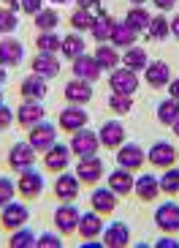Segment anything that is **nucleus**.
<instances>
[{
    "mask_svg": "<svg viewBox=\"0 0 179 248\" xmlns=\"http://www.w3.org/2000/svg\"><path fill=\"white\" fill-rule=\"evenodd\" d=\"M36 158H38V153L33 150V145H30V142H16V145H11V150H8L6 164H8V169H11V172L22 175L25 169L36 167Z\"/></svg>",
    "mask_w": 179,
    "mask_h": 248,
    "instance_id": "1",
    "label": "nucleus"
},
{
    "mask_svg": "<svg viewBox=\"0 0 179 248\" xmlns=\"http://www.w3.org/2000/svg\"><path fill=\"white\" fill-rule=\"evenodd\" d=\"M76 177H79L82 186H98L103 177H106V167H103V161L98 155H87V158H79L76 161Z\"/></svg>",
    "mask_w": 179,
    "mask_h": 248,
    "instance_id": "2",
    "label": "nucleus"
},
{
    "mask_svg": "<svg viewBox=\"0 0 179 248\" xmlns=\"http://www.w3.org/2000/svg\"><path fill=\"white\" fill-rule=\"evenodd\" d=\"M68 147H71V153L76 155V158H87V155H95L100 150V139H98V131H87L84 128H79V131L71 134V142H68Z\"/></svg>",
    "mask_w": 179,
    "mask_h": 248,
    "instance_id": "3",
    "label": "nucleus"
},
{
    "mask_svg": "<svg viewBox=\"0 0 179 248\" xmlns=\"http://www.w3.org/2000/svg\"><path fill=\"white\" fill-rule=\"evenodd\" d=\"M28 142L33 145L36 153H46L55 142H57V125H52L49 120H41L33 128H28Z\"/></svg>",
    "mask_w": 179,
    "mask_h": 248,
    "instance_id": "4",
    "label": "nucleus"
},
{
    "mask_svg": "<svg viewBox=\"0 0 179 248\" xmlns=\"http://www.w3.org/2000/svg\"><path fill=\"white\" fill-rule=\"evenodd\" d=\"M109 88H111V93H120V95H136L138 74L125 66H117L114 71H109Z\"/></svg>",
    "mask_w": 179,
    "mask_h": 248,
    "instance_id": "5",
    "label": "nucleus"
},
{
    "mask_svg": "<svg viewBox=\"0 0 179 248\" xmlns=\"http://www.w3.org/2000/svg\"><path fill=\"white\" fill-rule=\"evenodd\" d=\"M147 164V150L136 142H122L117 147V167L130 169V172H138V169Z\"/></svg>",
    "mask_w": 179,
    "mask_h": 248,
    "instance_id": "6",
    "label": "nucleus"
},
{
    "mask_svg": "<svg viewBox=\"0 0 179 248\" xmlns=\"http://www.w3.org/2000/svg\"><path fill=\"white\" fill-rule=\"evenodd\" d=\"M87 123H90V115H87V109L79 107V104H68V107L60 109V115H57V128L65 131V134L79 131V128H84Z\"/></svg>",
    "mask_w": 179,
    "mask_h": 248,
    "instance_id": "7",
    "label": "nucleus"
},
{
    "mask_svg": "<svg viewBox=\"0 0 179 248\" xmlns=\"http://www.w3.org/2000/svg\"><path fill=\"white\" fill-rule=\"evenodd\" d=\"M79 216H82V213L73 207V202H60V207L55 210V216H52V221H55V229H57L63 237H71V234H76Z\"/></svg>",
    "mask_w": 179,
    "mask_h": 248,
    "instance_id": "8",
    "label": "nucleus"
},
{
    "mask_svg": "<svg viewBox=\"0 0 179 248\" xmlns=\"http://www.w3.org/2000/svg\"><path fill=\"white\" fill-rule=\"evenodd\" d=\"M79 191H82V183H79V177H76V172L68 175V169H65V172H60V175L55 177L52 194H55L57 202H76V199H79Z\"/></svg>",
    "mask_w": 179,
    "mask_h": 248,
    "instance_id": "9",
    "label": "nucleus"
},
{
    "mask_svg": "<svg viewBox=\"0 0 179 248\" xmlns=\"http://www.w3.org/2000/svg\"><path fill=\"white\" fill-rule=\"evenodd\" d=\"M43 117H46V109L41 107V101H22L14 109V123L19 125L22 131L33 128L36 123H41Z\"/></svg>",
    "mask_w": 179,
    "mask_h": 248,
    "instance_id": "10",
    "label": "nucleus"
},
{
    "mask_svg": "<svg viewBox=\"0 0 179 248\" xmlns=\"http://www.w3.org/2000/svg\"><path fill=\"white\" fill-rule=\"evenodd\" d=\"M71 158H73L71 147L55 142V145L43 153V169H46V172H52V175H60V172H65V169H68Z\"/></svg>",
    "mask_w": 179,
    "mask_h": 248,
    "instance_id": "11",
    "label": "nucleus"
},
{
    "mask_svg": "<svg viewBox=\"0 0 179 248\" xmlns=\"http://www.w3.org/2000/svg\"><path fill=\"white\" fill-rule=\"evenodd\" d=\"M16 194L28 199H38L43 194V175L36 169H25L19 177H16Z\"/></svg>",
    "mask_w": 179,
    "mask_h": 248,
    "instance_id": "12",
    "label": "nucleus"
},
{
    "mask_svg": "<svg viewBox=\"0 0 179 248\" xmlns=\"http://www.w3.org/2000/svg\"><path fill=\"white\" fill-rule=\"evenodd\" d=\"M147 161H150L155 169H168L179 161V153L171 142H155V145L147 150Z\"/></svg>",
    "mask_w": 179,
    "mask_h": 248,
    "instance_id": "13",
    "label": "nucleus"
},
{
    "mask_svg": "<svg viewBox=\"0 0 179 248\" xmlns=\"http://www.w3.org/2000/svg\"><path fill=\"white\" fill-rule=\"evenodd\" d=\"M155 226L165 234H177L179 232V204L177 202H163L155 210Z\"/></svg>",
    "mask_w": 179,
    "mask_h": 248,
    "instance_id": "14",
    "label": "nucleus"
},
{
    "mask_svg": "<svg viewBox=\"0 0 179 248\" xmlns=\"http://www.w3.org/2000/svg\"><path fill=\"white\" fill-rule=\"evenodd\" d=\"M30 218V210L28 204L22 202H8L3 210H0V226L6 229V232H14L19 226H25V221Z\"/></svg>",
    "mask_w": 179,
    "mask_h": 248,
    "instance_id": "15",
    "label": "nucleus"
},
{
    "mask_svg": "<svg viewBox=\"0 0 179 248\" xmlns=\"http://www.w3.org/2000/svg\"><path fill=\"white\" fill-rule=\"evenodd\" d=\"M144 82L155 90L168 88V82H171V66H168L165 60H155V63L150 60L147 68H144Z\"/></svg>",
    "mask_w": 179,
    "mask_h": 248,
    "instance_id": "16",
    "label": "nucleus"
},
{
    "mask_svg": "<svg viewBox=\"0 0 179 248\" xmlns=\"http://www.w3.org/2000/svg\"><path fill=\"white\" fill-rule=\"evenodd\" d=\"M25 60V46L14 36H0V63L6 68H14Z\"/></svg>",
    "mask_w": 179,
    "mask_h": 248,
    "instance_id": "17",
    "label": "nucleus"
},
{
    "mask_svg": "<svg viewBox=\"0 0 179 248\" xmlns=\"http://www.w3.org/2000/svg\"><path fill=\"white\" fill-rule=\"evenodd\" d=\"M71 71L76 79H87V82H98L100 74H103V68L98 66V60H95V55H79L76 60H71Z\"/></svg>",
    "mask_w": 179,
    "mask_h": 248,
    "instance_id": "18",
    "label": "nucleus"
},
{
    "mask_svg": "<svg viewBox=\"0 0 179 248\" xmlns=\"http://www.w3.org/2000/svg\"><path fill=\"white\" fill-rule=\"evenodd\" d=\"M46 82H49V79H43V77H38V74L25 77V79L19 82V98H22V101H43L46 93H49Z\"/></svg>",
    "mask_w": 179,
    "mask_h": 248,
    "instance_id": "19",
    "label": "nucleus"
},
{
    "mask_svg": "<svg viewBox=\"0 0 179 248\" xmlns=\"http://www.w3.org/2000/svg\"><path fill=\"white\" fill-rule=\"evenodd\" d=\"M100 232H103V216L95 213L93 207L87 213L79 216V226H76V234H79L82 240H98Z\"/></svg>",
    "mask_w": 179,
    "mask_h": 248,
    "instance_id": "20",
    "label": "nucleus"
},
{
    "mask_svg": "<svg viewBox=\"0 0 179 248\" xmlns=\"http://www.w3.org/2000/svg\"><path fill=\"white\" fill-rule=\"evenodd\" d=\"M30 68H33V74H38L43 79H55L63 66H60L57 55H52V52H36L33 60H30Z\"/></svg>",
    "mask_w": 179,
    "mask_h": 248,
    "instance_id": "21",
    "label": "nucleus"
},
{
    "mask_svg": "<svg viewBox=\"0 0 179 248\" xmlns=\"http://www.w3.org/2000/svg\"><path fill=\"white\" fill-rule=\"evenodd\" d=\"M100 243H103L106 248H125V246H130V226L122 224V221H114L111 226H103Z\"/></svg>",
    "mask_w": 179,
    "mask_h": 248,
    "instance_id": "22",
    "label": "nucleus"
},
{
    "mask_svg": "<svg viewBox=\"0 0 179 248\" xmlns=\"http://www.w3.org/2000/svg\"><path fill=\"white\" fill-rule=\"evenodd\" d=\"M90 85H93V82L76 79V77H73V79L65 85V90H63L65 104H79V107L90 104V101H93V88H90Z\"/></svg>",
    "mask_w": 179,
    "mask_h": 248,
    "instance_id": "23",
    "label": "nucleus"
},
{
    "mask_svg": "<svg viewBox=\"0 0 179 248\" xmlns=\"http://www.w3.org/2000/svg\"><path fill=\"white\" fill-rule=\"evenodd\" d=\"M117 202H120V197H117L109 186L106 188H98V186H95L93 194H90V207H93L95 213H100V216H111V213L117 210Z\"/></svg>",
    "mask_w": 179,
    "mask_h": 248,
    "instance_id": "24",
    "label": "nucleus"
},
{
    "mask_svg": "<svg viewBox=\"0 0 179 248\" xmlns=\"http://www.w3.org/2000/svg\"><path fill=\"white\" fill-rule=\"evenodd\" d=\"M98 139H100V147H106V150H117V147L125 142V125H122L120 120H106V123L100 125Z\"/></svg>",
    "mask_w": 179,
    "mask_h": 248,
    "instance_id": "25",
    "label": "nucleus"
},
{
    "mask_svg": "<svg viewBox=\"0 0 179 248\" xmlns=\"http://www.w3.org/2000/svg\"><path fill=\"white\" fill-rule=\"evenodd\" d=\"M133 194L138 197V202L150 204L160 197V180L155 175H138L133 183Z\"/></svg>",
    "mask_w": 179,
    "mask_h": 248,
    "instance_id": "26",
    "label": "nucleus"
},
{
    "mask_svg": "<svg viewBox=\"0 0 179 248\" xmlns=\"http://www.w3.org/2000/svg\"><path fill=\"white\" fill-rule=\"evenodd\" d=\"M109 177V188L114 191L117 197H128V194H133V172L130 169H122V167H117V169H111V175H106Z\"/></svg>",
    "mask_w": 179,
    "mask_h": 248,
    "instance_id": "27",
    "label": "nucleus"
},
{
    "mask_svg": "<svg viewBox=\"0 0 179 248\" xmlns=\"http://www.w3.org/2000/svg\"><path fill=\"white\" fill-rule=\"evenodd\" d=\"M111 28H114V16L109 14V11H103V8H95V22H93V28H90V36H93L98 44H103V41H109V36H111Z\"/></svg>",
    "mask_w": 179,
    "mask_h": 248,
    "instance_id": "28",
    "label": "nucleus"
},
{
    "mask_svg": "<svg viewBox=\"0 0 179 248\" xmlns=\"http://www.w3.org/2000/svg\"><path fill=\"white\" fill-rule=\"evenodd\" d=\"M147 63H150V55H147V49L144 46H128V49L122 52V63L120 66H125V68H130V71H144L147 68Z\"/></svg>",
    "mask_w": 179,
    "mask_h": 248,
    "instance_id": "29",
    "label": "nucleus"
},
{
    "mask_svg": "<svg viewBox=\"0 0 179 248\" xmlns=\"http://www.w3.org/2000/svg\"><path fill=\"white\" fill-rule=\"evenodd\" d=\"M95 60H98V66L103 68V71H114L122 63V55L117 52V46L103 41V44H98V49H95Z\"/></svg>",
    "mask_w": 179,
    "mask_h": 248,
    "instance_id": "30",
    "label": "nucleus"
},
{
    "mask_svg": "<svg viewBox=\"0 0 179 248\" xmlns=\"http://www.w3.org/2000/svg\"><path fill=\"white\" fill-rule=\"evenodd\" d=\"M136 36H138V33H133V30H130L125 22H114L111 36H109V44L117 46V49H128V46L136 44Z\"/></svg>",
    "mask_w": 179,
    "mask_h": 248,
    "instance_id": "31",
    "label": "nucleus"
},
{
    "mask_svg": "<svg viewBox=\"0 0 179 248\" xmlns=\"http://www.w3.org/2000/svg\"><path fill=\"white\" fill-rule=\"evenodd\" d=\"M171 19H168V16L165 14H155L150 19V25H147V38H150V41H165V38L171 36Z\"/></svg>",
    "mask_w": 179,
    "mask_h": 248,
    "instance_id": "32",
    "label": "nucleus"
},
{
    "mask_svg": "<svg viewBox=\"0 0 179 248\" xmlns=\"http://www.w3.org/2000/svg\"><path fill=\"white\" fill-rule=\"evenodd\" d=\"M150 19H152V14L144 6H130V11L125 14V19H122V22L128 25L133 33H144V30H147V25H150Z\"/></svg>",
    "mask_w": 179,
    "mask_h": 248,
    "instance_id": "33",
    "label": "nucleus"
},
{
    "mask_svg": "<svg viewBox=\"0 0 179 248\" xmlns=\"http://www.w3.org/2000/svg\"><path fill=\"white\" fill-rule=\"evenodd\" d=\"M87 52V44H84V38L73 30V33H68V36L63 38V46H60V55L68 60H76L79 55H84Z\"/></svg>",
    "mask_w": 179,
    "mask_h": 248,
    "instance_id": "34",
    "label": "nucleus"
},
{
    "mask_svg": "<svg viewBox=\"0 0 179 248\" xmlns=\"http://www.w3.org/2000/svg\"><path fill=\"white\" fill-rule=\"evenodd\" d=\"M155 117H158V123L160 125H168L171 128L174 123H177V117H179V101L177 98H165V101L158 104V109H155Z\"/></svg>",
    "mask_w": 179,
    "mask_h": 248,
    "instance_id": "35",
    "label": "nucleus"
},
{
    "mask_svg": "<svg viewBox=\"0 0 179 248\" xmlns=\"http://www.w3.org/2000/svg\"><path fill=\"white\" fill-rule=\"evenodd\" d=\"M158 180H160V194H165V197H177L179 194V167L177 164L163 169V175Z\"/></svg>",
    "mask_w": 179,
    "mask_h": 248,
    "instance_id": "36",
    "label": "nucleus"
},
{
    "mask_svg": "<svg viewBox=\"0 0 179 248\" xmlns=\"http://www.w3.org/2000/svg\"><path fill=\"white\" fill-rule=\"evenodd\" d=\"M93 22H95V14L90 11V8H73L71 11V16H68V25H71L76 33H84V30H90L93 28Z\"/></svg>",
    "mask_w": 179,
    "mask_h": 248,
    "instance_id": "37",
    "label": "nucleus"
},
{
    "mask_svg": "<svg viewBox=\"0 0 179 248\" xmlns=\"http://www.w3.org/2000/svg\"><path fill=\"white\" fill-rule=\"evenodd\" d=\"M60 46H63V38L55 33V30H43L36 36V49L38 52H52V55H57Z\"/></svg>",
    "mask_w": 179,
    "mask_h": 248,
    "instance_id": "38",
    "label": "nucleus"
},
{
    "mask_svg": "<svg viewBox=\"0 0 179 248\" xmlns=\"http://www.w3.org/2000/svg\"><path fill=\"white\" fill-rule=\"evenodd\" d=\"M36 237L38 234H33L30 229L19 226L14 232H8V248H33L36 246Z\"/></svg>",
    "mask_w": 179,
    "mask_h": 248,
    "instance_id": "39",
    "label": "nucleus"
},
{
    "mask_svg": "<svg viewBox=\"0 0 179 248\" xmlns=\"http://www.w3.org/2000/svg\"><path fill=\"white\" fill-rule=\"evenodd\" d=\"M33 19H36L38 33H43V30H55V28L60 25V14L55 11V8H46V6H43L41 11H38V14L33 16Z\"/></svg>",
    "mask_w": 179,
    "mask_h": 248,
    "instance_id": "40",
    "label": "nucleus"
},
{
    "mask_svg": "<svg viewBox=\"0 0 179 248\" xmlns=\"http://www.w3.org/2000/svg\"><path fill=\"white\" fill-rule=\"evenodd\" d=\"M109 109L114 115H130L133 112V95H120V93H109Z\"/></svg>",
    "mask_w": 179,
    "mask_h": 248,
    "instance_id": "41",
    "label": "nucleus"
},
{
    "mask_svg": "<svg viewBox=\"0 0 179 248\" xmlns=\"http://www.w3.org/2000/svg\"><path fill=\"white\" fill-rule=\"evenodd\" d=\"M16 28H19L16 11H11L8 6H0V36H11Z\"/></svg>",
    "mask_w": 179,
    "mask_h": 248,
    "instance_id": "42",
    "label": "nucleus"
},
{
    "mask_svg": "<svg viewBox=\"0 0 179 248\" xmlns=\"http://www.w3.org/2000/svg\"><path fill=\"white\" fill-rule=\"evenodd\" d=\"M14 197H16V183L11 177H0V210L8 202H14Z\"/></svg>",
    "mask_w": 179,
    "mask_h": 248,
    "instance_id": "43",
    "label": "nucleus"
},
{
    "mask_svg": "<svg viewBox=\"0 0 179 248\" xmlns=\"http://www.w3.org/2000/svg\"><path fill=\"white\" fill-rule=\"evenodd\" d=\"M36 246L38 248H60L63 246V234L60 232H43L36 237Z\"/></svg>",
    "mask_w": 179,
    "mask_h": 248,
    "instance_id": "44",
    "label": "nucleus"
},
{
    "mask_svg": "<svg viewBox=\"0 0 179 248\" xmlns=\"http://www.w3.org/2000/svg\"><path fill=\"white\" fill-rule=\"evenodd\" d=\"M11 125H14V109L0 104V131H8Z\"/></svg>",
    "mask_w": 179,
    "mask_h": 248,
    "instance_id": "45",
    "label": "nucleus"
},
{
    "mask_svg": "<svg viewBox=\"0 0 179 248\" xmlns=\"http://www.w3.org/2000/svg\"><path fill=\"white\" fill-rule=\"evenodd\" d=\"M41 8H43V0H22V11L30 16H36Z\"/></svg>",
    "mask_w": 179,
    "mask_h": 248,
    "instance_id": "46",
    "label": "nucleus"
},
{
    "mask_svg": "<svg viewBox=\"0 0 179 248\" xmlns=\"http://www.w3.org/2000/svg\"><path fill=\"white\" fill-rule=\"evenodd\" d=\"M155 248H179V240L174 237V234H165L163 232V237L155 240Z\"/></svg>",
    "mask_w": 179,
    "mask_h": 248,
    "instance_id": "47",
    "label": "nucleus"
},
{
    "mask_svg": "<svg viewBox=\"0 0 179 248\" xmlns=\"http://www.w3.org/2000/svg\"><path fill=\"white\" fill-rule=\"evenodd\" d=\"M155 3V8H158L160 14H165V11H174L177 8V0H152Z\"/></svg>",
    "mask_w": 179,
    "mask_h": 248,
    "instance_id": "48",
    "label": "nucleus"
},
{
    "mask_svg": "<svg viewBox=\"0 0 179 248\" xmlns=\"http://www.w3.org/2000/svg\"><path fill=\"white\" fill-rule=\"evenodd\" d=\"M165 90H168L171 98H177V101H179V77H177V79L171 77V82H168V88H165Z\"/></svg>",
    "mask_w": 179,
    "mask_h": 248,
    "instance_id": "49",
    "label": "nucleus"
},
{
    "mask_svg": "<svg viewBox=\"0 0 179 248\" xmlns=\"http://www.w3.org/2000/svg\"><path fill=\"white\" fill-rule=\"evenodd\" d=\"M73 3H76L79 8H90V11H93V8H98L100 0H73Z\"/></svg>",
    "mask_w": 179,
    "mask_h": 248,
    "instance_id": "50",
    "label": "nucleus"
},
{
    "mask_svg": "<svg viewBox=\"0 0 179 248\" xmlns=\"http://www.w3.org/2000/svg\"><path fill=\"white\" fill-rule=\"evenodd\" d=\"M168 25H171V36L179 41V14H177V16H171V22H168Z\"/></svg>",
    "mask_w": 179,
    "mask_h": 248,
    "instance_id": "51",
    "label": "nucleus"
},
{
    "mask_svg": "<svg viewBox=\"0 0 179 248\" xmlns=\"http://www.w3.org/2000/svg\"><path fill=\"white\" fill-rule=\"evenodd\" d=\"M3 3H6L11 11H19V8H22V0H3Z\"/></svg>",
    "mask_w": 179,
    "mask_h": 248,
    "instance_id": "52",
    "label": "nucleus"
},
{
    "mask_svg": "<svg viewBox=\"0 0 179 248\" xmlns=\"http://www.w3.org/2000/svg\"><path fill=\"white\" fill-rule=\"evenodd\" d=\"M8 82V71H6V66H3V63H0V88H3V85H6Z\"/></svg>",
    "mask_w": 179,
    "mask_h": 248,
    "instance_id": "53",
    "label": "nucleus"
},
{
    "mask_svg": "<svg viewBox=\"0 0 179 248\" xmlns=\"http://www.w3.org/2000/svg\"><path fill=\"white\" fill-rule=\"evenodd\" d=\"M171 128H174V134H177V139H179V117H177V123H174Z\"/></svg>",
    "mask_w": 179,
    "mask_h": 248,
    "instance_id": "54",
    "label": "nucleus"
},
{
    "mask_svg": "<svg viewBox=\"0 0 179 248\" xmlns=\"http://www.w3.org/2000/svg\"><path fill=\"white\" fill-rule=\"evenodd\" d=\"M130 3H133V6H144V3H147V0H130Z\"/></svg>",
    "mask_w": 179,
    "mask_h": 248,
    "instance_id": "55",
    "label": "nucleus"
},
{
    "mask_svg": "<svg viewBox=\"0 0 179 248\" xmlns=\"http://www.w3.org/2000/svg\"><path fill=\"white\" fill-rule=\"evenodd\" d=\"M55 3H71V0H55Z\"/></svg>",
    "mask_w": 179,
    "mask_h": 248,
    "instance_id": "56",
    "label": "nucleus"
},
{
    "mask_svg": "<svg viewBox=\"0 0 179 248\" xmlns=\"http://www.w3.org/2000/svg\"><path fill=\"white\" fill-rule=\"evenodd\" d=\"M0 104H3V88H0Z\"/></svg>",
    "mask_w": 179,
    "mask_h": 248,
    "instance_id": "57",
    "label": "nucleus"
},
{
    "mask_svg": "<svg viewBox=\"0 0 179 248\" xmlns=\"http://www.w3.org/2000/svg\"><path fill=\"white\" fill-rule=\"evenodd\" d=\"M177 197H179V194H177Z\"/></svg>",
    "mask_w": 179,
    "mask_h": 248,
    "instance_id": "58",
    "label": "nucleus"
}]
</instances>
